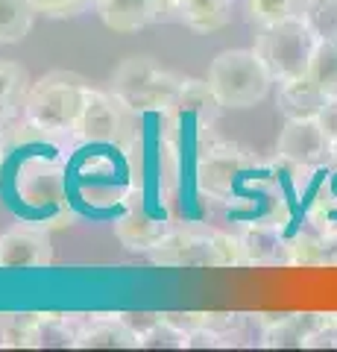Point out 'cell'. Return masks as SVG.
I'll use <instances>...</instances> for the list:
<instances>
[{"label":"cell","instance_id":"cb8c5ba5","mask_svg":"<svg viewBox=\"0 0 337 352\" xmlns=\"http://www.w3.org/2000/svg\"><path fill=\"white\" fill-rule=\"evenodd\" d=\"M317 120H320V126L325 132V138H329L332 144H337V97H329V100H325Z\"/></svg>","mask_w":337,"mask_h":352},{"label":"cell","instance_id":"44dd1931","mask_svg":"<svg viewBox=\"0 0 337 352\" xmlns=\"http://www.w3.org/2000/svg\"><path fill=\"white\" fill-rule=\"evenodd\" d=\"M297 6H299V0H244L246 21L255 24L258 30L297 15Z\"/></svg>","mask_w":337,"mask_h":352},{"label":"cell","instance_id":"52a82bcc","mask_svg":"<svg viewBox=\"0 0 337 352\" xmlns=\"http://www.w3.org/2000/svg\"><path fill=\"white\" fill-rule=\"evenodd\" d=\"M129 109L117 100L112 91H97L91 88L85 109L73 126L71 135L82 144H108V141H121L126 124H129Z\"/></svg>","mask_w":337,"mask_h":352},{"label":"cell","instance_id":"30bf717a","mask_svg":"<svg viewBox=\"0 0 337 352\" xmlns=\"http://www.w3.org/2000/svg\"><path fill=\"white\" fill-rule=\"evenodd\" d=\"M325 100H329V97L320 91L317 82H314L308 74L281 80L279 91H276V109L281 112V118H285V120L317 118L320 109L325 106Z\"/></svg>","mask_w":337,"mask_h":352},{"label":"cell","instance_id":"ffe728a7","mask_svg":"<svg viewBox=\"0 0 337 352\" xmlns=\"http://www.w3.org/2000/svg\"><path fill=\"white\" fill-rule=\"evenodd\" d=\"M297 15L317 32V38H337V0H299Z\"/></svg>","mask_w":337,"mask_h":352},{"label":"cell","instance_id":"484cf974","mask_svg":"<svg viewBox=\"0 0 337 352\" xmlns=\"http://www.w3.org/2000/svg\"><path fill=\"white\" fill-rule=\"evenodd\" d=\"M329 164L337 168V144H332V153H329Z\"/></svg>","mask_w":337,"mask_h":352},{"label":"cell","instance_id":"8992f818","mask_svg":"<svg viewBox=\"0 0 337 352\" xmlns=\"http://www.w3.org/2000/svg\"><path fill=\"white\" fill-rule=\"evenodd\" d=\"M255 170V159L235 144L217 141L197 159V188L211 200H232L241 176Z\"/></svg>","mask_w":337,"mask_h":352},{"label":"cell","instance_id":"d4e9b609","mask_svg":"<svg viewBox=\"0 0 337 352\" xmlns=\"http://www.w3.org/2000/svg\"><path fill=\"white\" fill-rule=\"evenodd\" d=\"M159 21H176L179 18V0H153Z\"/></svg>","mask_w":337,"mask_h":352},{"label":"cell","instance_id":"ac0fdd59","mask_svg":"<svg viewBox=\"0 0 337 352\" xmlns=\"http://www.w3.org/2000/svg\"><path fill=\"white\" fill-rule=\"evenodd\" d=\"M38 15L36 0H0V44H18Z\"/></svg>","mask_w":337,"mask_h":352},{"label":"cell","instance_id":"277c9868","mask_svg":"<svg viewBox=\"0 0 337 352\" xmlns=\"http://www.w3.org/2000/svg\"><path fill=\"white\" fill-rule=\"evenodd\" d=\"M150 261L159 267H237L244 264V247L241 238L223 232L170 229L150 250Z\"/></svg>","mask_w":337,"mask_h":352},{"label":"cell","instance_id":"9a60e30c","mask_svg":"<svg viewBox=\"0 0 337 352\" xmlns=\"http://www.w3.org/2000/svg\"><path fill=\"white\" fill-rule=\"evenodd\" d=\"M244 264H279L288 256V244L281 241L276 223H255L241 235Z\"/></svg>","mask_w":337,"mask_h":352},{"label":"cell","instance_id":"9c48e42d","mask_svg":"<svg viewBox=\"0 0 337 352\" xmlns=\"http://www.w3.org/2000/svg\"><path fill=\"white\" fill-rule=\"evenodd\" d=\"M53 261V247L47 232L41 229H9L0 235V267L24 270V267H47Z\"/></svg>","mask_w":337,"mask_h":352},{"label":"cell","instance_id":"6da1fadb","mask_svg":"<svg viewBox=\"0 0 337 352\" xmlns=\"http://www.w3.org/2000/svg\"><path fill=\"white\" fill-rule=\"evenodd\" d=\"M91 85L73 71H50L27 91L24 100V120L50 135L73 132L77 120L89 100Z\"/></svg>","mask_w":337,"mask_h":352},{"label":"cell","instance_id":"e0dca14e","mask_svg":"<svg viewBox=\"0 0 337 352\" xmlns=\"http://www.w3.org/2000/svg\"><path fill=\"white\" fill-rule=\"evenodd\" d=\"M27 71L15 62H0V124L9 120L12 115L24 112V100H27Z\"/></svg>","mask_w":337,"mask_h":352},{"label":"cell","instance_id":"603a6c76","mask_svg":"<svg viewBox=\"0 0 337 352\" xmlns=\"http://www.w3.org/2000/svg\"><path fill=\"white\" fill-rule=\"evenodd\" d=\"M36 6L47 18H73L82 15L89 6H94V0H36Z\"/></svg>","mask_w":337,"mask_h":352},{"label":"cell","instance_id":"4fadbf2b","mask_svg":"<svg viewBox=\"0 0 337 352\" xmlns=\"http://www.w3.org/2000/svg\"><path fill=\"white\" fill-rule=\"evenodd\" d=\"M80 349H97V346H141L138 335L124 323L121 314L115 317H91V323H85L77 335H73V344Z\"/></svg>","mask_w":337,"mask_h":352},{"label":"cell","instance_id":"7a4b0ae2","mask_svg":"<svg viewBox=\"0 0 337 352\" xmlns=\"http://www.w3.org/2000/svg\"><path fill=\"white\" fill-rule=\"evenodd\" d=\"M182 76L165 71L147 56L124 59L108 80V91L132 115H165L182 91Z\"/></svg>","mask_w":337,"mask_h":352},{"label":"cell","instance_id":"d6986e66","mask_svg":"<svg viewBox=\"0 0 337 352\" xmlns=\"http://www.w3.org/2000/svg\"><path fill=\"white\" fill-rule=\"evenodd\" d=\"M308 76L325 97H337V38H320L308 65Z\"/></svg>","mask_w":337,"mask_h":352},{"label":"cell","instance_id":"5b68a950","mask_svg":"<svg viewBox=\"0 0 337 352\" xmlns=\"http://www.w3.org/2000/svg\"><path fill=\"white\" fill-rule=\"evenodd\" d=\"M317 32H314L302 15H290L279 24L261 27L255 32V53L273 74V80H290V76L308 74V65L317 47Z\"/></svg>","mask_w":337,"mask_h":352},{"label":"cell","instance_id":"5bb4252c","mask_svg":"<svg viewBox=\"0 0 337 352\" xmlns=\"http://www.w3.org/2000/svg\"><path fill=\"white\" fill-rule=\"evenodd\" d=\"M45 344V314L3 311L0 314V349H32Z\"/></svg>","mask_w":337,"mask_h":352},{"label":"cell","instance_id":"8fae6325","mask_svg":"<svg viewBox=\"0 0 337 352\" xmlns=\"http://www.w3.org/2000/svg\"><path fill=\"white\" fill-rule=\"evenodd\" d=\"M167 232H170V223H165V220H159L153 214H147L141 206L129 208L124 217L115 220L117 241H121L126 250H132V252H150Z\"/></svg>","mask_w":337,"mask_h":352},{"label":"cell","instance_id":"2e32d148","mask_svg":"<svg viewBox=\"0 0 337 352\" xmlns=\"http://www.w3.org/2000/svg\"><path fill=\"white\" fill-rule=\"evenodd\" d=\"M194 32H217L232 21V0H179V18Z\"/></svg>","mask_w":337,"mask_h":352},{"label":"cell","instance_id":"7402d4cb","mask_svg":"<svg viewBox=\"0 0 337 352\" xmlns=\"http://www.w3.org/2000/svg\"><path fill=\"white\" fill-rule=\"evenodd\" d=\"M329 261V250H325V238H314V235H297L288 244V256L285 264H302V267H311V264H325Z\"/></svg>","mask_w":337,"mask_h":352},{"label":"cell","instance_id":"3957f363","mask_svg":"<svg viewBox=\"0 0 337 352\" xmlns=\"http://www.w3.org/2000/svg\"><path fill=\"white\" fill-rule=\"evenodd\" d=\"M209 88L220 109H253L267 97L273 74L253 50H223L209 65Z\"/></svg>","mask_w":337,"mask_h":352},{"label":"cell","instance_id":"7c38bea8","mask_svg":"<svg viewBox=\"0 0 337 352\" xmlns=\"http://www.w3.org/2000/svg\"><path fill=\"white\" fill-rule=\"evenodd\" d=\"M94 9L115 32H138L159 21L153 0H94Z\"/></svg>","mask_w":337,"mask_h":352},{"label":"cell","instance_id":"ba28073f","mask_svg":"<svg viewBox=\"0 0 337 352\" xmlns=\"http://www.w3.org/2000/svg\"><path fill=\"white\" fill-rule=\"evenodd\" d=\"M332 141L325 138L317 118H302V120H285L276 138V156L293 168H320L329 164Z\"/></svg>","mask_w":337,"mask_h":352}]
</instances>
